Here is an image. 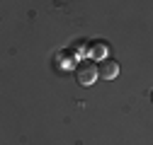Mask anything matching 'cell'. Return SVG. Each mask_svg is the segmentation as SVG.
<instances>
[{"label": "cell", "mask_w": 153, "mask_h": 145, "mask_svg": "<svg viewBox=\"0 0 153 145\" xmlns=\"http://www.w3.org/2000/svg\"><path fill=\"white\" fill-rule=\"evenodd\" d=\"M75 80H78L83 87H90L95 80L100 78V72H97V63H92L90 58H83L78 61V65H75Z\"/></svg>", "instance_id": "6da1fadb"}, {"label": "cell", "mask_w": 153, "mask_h": 145, "mask_svg": "<svg viewBox=\"0 0 153 145\" xmlns=\"http://www.w3.org/2000/svg\"><path fill=\"white\" fill-rule=\"evenodd\" d=\"M97 72H100L102 80H112V78L119 75V63L117 61H109V58H102L97 63Z\"/></svg>", "instance_id": "7a4b0ae2"}, {"label": "cell", "mask_w": 153, "mask_h": 145, "mask_svg": "<svg viewBox=\"0 0 153 145\" xmlns=\"http://www.w3.org/2000/svg\"><path fill=\"white\" fill-rule=\"evenodd\" d=\"M88 51H90V56H92V58H100V61H102V58H105V53H107V44H105V41H92Z\"/></svg>", "instance_id": "3957f363"}, {"label": "cell", "mask_w": 153, "mask_h": 145, "mask_svg": "<svg viewBox=\"0 0 153 145\" xmlns=\"http://www.w3.org/2000/svg\"><path fill=\"white\" fill-rule=\"evenodd\" d=\"M85 41H75V46H73V51H78V53H83L85 51V46H83Z\"/></svg>", "instance_id": "277c9868"}, {"label": "cell", "mask_w": 153, "mask_h": 145, "mask_svg": "<svg viewBox=\"0 0 153 145\" xmlns=\"http://www.w3.org/2000/svg\"><path fill=\"white\" fill-rule=\"evenodd\" d=\"M151 102H153V89H151Z\"/></svg>", "instance_id": "5b68a950"}]
</instances>
